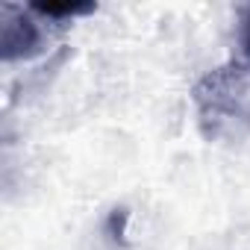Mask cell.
Segmentation results:
<instances>
[{
	"mask_svg": "<svg viewBox=\"0 0 250 250\" xmlns=\"http://www.w3.org/2000/svg\"><path fill=\"white\" fill-rule=\"evenodd\" d=\"M200 130L209 139H238L250 130V62H232L194 85Z\"/></svg>",
	"mask_w": 250,
	"mask_h": 250,
	"instance_id": "cell-1",
	"label": "cell"
},
{
	"mask_svg": "<svg viewBox=\"0 0 250 250\" xmlns=\"http://www.w3.org/2000/svg\"><path fill=\"white\" fill-rule=\"evenodd\" d=\"M238 42L244 50V62H250V12L241 18V30H238Z\"/></svg>",
	"mask_w": 250,
	"mask_h": 250,
	"instance_id": "cell-2",
	"label": "cell"
}]
</instances>
